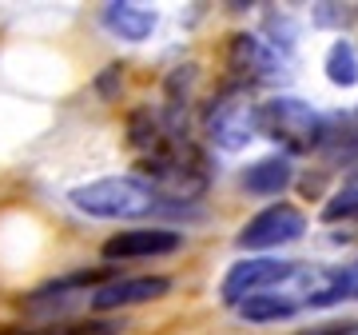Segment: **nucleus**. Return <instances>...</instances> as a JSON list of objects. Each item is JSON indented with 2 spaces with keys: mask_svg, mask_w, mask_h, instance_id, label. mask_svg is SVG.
Returning a JSON list of instances; mask_svg holds the SVG:
<instances>
[{
  "mask_svg": "<svg viewBox=\"0 0 358 335\" xmlns=\"http://www.w3.org/2000/svg\"><path fill=\"white\" fill-rule=\"evenodd\" d=\"M322 216H327V219H358V188L338 192L331 204L322 207Z\"/></svg>",
  "mask_w": 358,
  "mask_h": 335,
  "instance_id": "obj_14",
  "label": "nucleus"
},
{
  "mask_svg": "<svg viewBox=\"0 0 358 335\" xmlns=\"http://www.w3.org/2000/svg\"><path fill=\"white\" fill-rule=\"evenodd\" d=\"M227 64H231V72H239L247 80H275L282 72V60L275 56V48L263 44L259 36H247V32L231 36Z\"/></svg>",
  "mask_w": 358,
  "mask_h": 335,
  "instance_id": "obj_8",
  "label": "nucleus"
},
{
  "mask_svg": "<svg viewBox=\"0 0 358 335\" xmlns=\"http://www.w3.org/2000/svg\"><path fill=\"white\" fill-rule=\"evenodd\" d=\"M103 25H108V32H115L120 40H143V36H152L155 13L148 4H128V0H120V4H103Z\"/></svg>",
  "mask_w": 358,
  "mask_h": 335,
  "instance_id": "obj_9",
  "label": "nucleus"
},
{
  "mask_svg": "<svg viewBox=\"0 0 358 335\" xmlns=\"http://www.w3.org/2000/svg\"><path fill=\"white\" fill-rule=\"evenodd\" d=\"M68 200L92 219H140L155 212L164 196H155V188H148L140 176H103V180L72 188Z\"/></svg>",
  "mask_w": 358,
  "mask_h": 335,
  "instance_id": "obj_1",
  "label": "nucleus"
},
{
  "mask_svg": "<svg viewBox=\"0 0 358 335\" xmlns=\"http://www.w3.org/2000/svg\"><path fill=\"white\" fill-rule=\"evenodd\" d=\"M327 76L338 88H355L358 84V48L350 40H334L327 48Z\"/></svg>",
  "mask_w": 358,
  "mask_h": 335,
  "instance_id": "obj_13",
  "label": "nucleus"
},
{
  "mask_svg": "<svg viewBox=\"0 0 358 335\" xmlns=\"http://www.w3.org/2000/svg\"><path fill=\"white\" fill-rule=\"evenodd\" d=\"M171 292L167 275H131V280H108L103 287L92 292V308L96 311H115V308H131V303H148Z\"/></svg>",
  "mask_w": 358,
  "mask_h": 335,
  "instance_id": "obj_7",
  "label": "nucleus"
},
{
  "mask_svg": "<svg viewBox=\"0 0 358 335\" xmlns=\"http://www.w3.org/2000/svg\"><path fill=\"white\" fill-rule=\"evenodd\" d=\"M303 232H307V216H303L299 207L294 204H271L243 224L239 247H243V252H267V247L294 244Z\"/></svg>",
  "mask_w": 358,
  "mask_h": 335,
  "instance_id": "obj_4",
  "label": "nucleus"
},
{
  "mask_svg": "<svg viewBox=\"0 0 358 335\" xmlns=\"http://www.w3.org/2000/svg\"><path fill=\"white\" fill-rule=\"evenodd\" d=\"M183 235L171 232V228H131V232H120L103 244V259H148V256H167V252H179Z\"/></svg>",
  "mask_w": 358,
  "mask_h": 335,
  "instance_id": "obj_6",
  "label": "nucleus"
},
{
  "mask_svg": "<svg viewBox=\"0 0 358 335\" xmlns=\"http://www.w3.org/2000/svg\"><path fill=\"white\" fill-rule=\"evenodd\" d=\"M259 132H267L271 140H282L294 152H310L319 148L327 136L322 116L299 96H275V100L259 104Z\"/></svg>",
  "mask_w": 358,
  "mask_h": 335,
  "instance_id": "obj_2",
  "label": "nucleus"
},
{
  "mask_svg": "<svg viewBox=\"0 0 358 335\" xmlns=\"http://www.w3.org/2000/svg\"><path fill=\"white\" fill-rule=\"evenodd\" d=\"M294 271L291 259H271V256H259V259H239L235 268L223 275V287H219V296L227 308H239L243 299L259 296V292H267V287H279L287 275Z\"/></svg>",
  "mask_w": 358,
  "mask_h": 335,
  "instance_id": "obj_5",
  "label": "nucleus"
},
{
  "mask_svg": "<svg viewBox=\"0 0 358 335\" xmlns=\"http://www.w3.org/2000/svg\"><path fill=\"white\" fill-rule=\"evenodd\" d=\"M358 299V259L355 264H346L338 271H327V284L310 296L307 308H334V303H355Z\"/></svg>",
  "mask_w": 358,
  "mask_h": 335,
  "instance_id": "obj_11",
  "label": "nucleus"
},
{
  "mask_svg": "<svg viewBox=\"0 0 358 335\" xmlns=\"http://www.w3.org/2000/svg\"><path fill=\"white\" fill-rule=\"evenodd\" d=\"M128 140L136 152L143 156H155V152H164L167 140H164V128H159V120L148 112V108H136L128 116Z\"/></svg>",
  "mask_w": 358,
  "mask_h": 335,
  "instance_id": "obj_12",
  "label": "nucleus"
},
{
  "mask_svg": "<svg viewBox=\"0 0 358 335\" xmlns=\"http://www.w3.org/2000/svg\"><path fill=\"white\" fill-rule=\"evenodd\" d=\"M207 140L223 152H239L259 136V104L247 96V88L219 92L207 108Z\"/></svg>",
  "mask_w": 358,
  "mask_h": 335,
  "instance_id": "obj_3",
  "label": "nucleus"
},
{
  "mask_svg": "<svg viewBox=\"0 0 358 335\" xmlns=\"http://www.w3.org/2000/svg\"><path fill=\"white\" fill-rule=\"evenodd\" d=\"M291 180H294V168L287 156H263V160H255L243 172L247 192L255 196H279L282 188H291Z\"/></svg>",
  "mask_w": 358,
  "mask_h": 335,
  "instance_id": "obj_10",
  "label": "nucleus"
},
{
  "mask_svg": "<svg viewBox=\"0 0 358 335\" xmlns=\"http://www.w3.org/2000/svg\"><path fill=\"white\" fill-rule=\"evenodd\" d=\"M358 323H327V327H319V331H303V335H355Z\"/></svg>",
  "mask_w": 358,
  "mask_h": 335,
  "instance_id": "obj_15",
  "label": "nucleus"
}]
</instances>
